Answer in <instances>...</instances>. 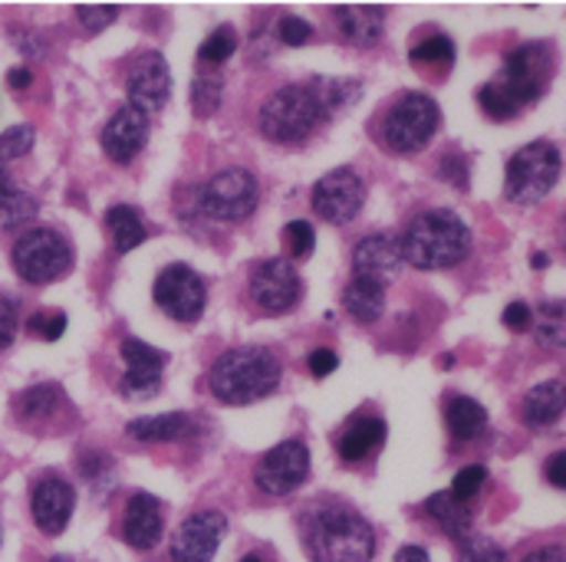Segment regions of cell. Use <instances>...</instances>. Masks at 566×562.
<instances>
[{"label":"cell","instance_id":"cell-1","mask_svg":"<svg viewBox=\"0 0 566 562\" xmlns=\"http://www.w3.org/2000/svg\"><path fill=\"white\" fill-rule=\"evenodd\" d=\"M551 73H554L551 46L547 43H521L517 50L507 53L501 76L491 79L488 86H481L478 103L497 123L514 119L524 106H531L544 96Z\"/></svg>","mask_w":566,"mask_h":562},{"label":"cell","instance_id":"cell-2","mask_svg":"<svg viewBox=\"0 0 566 562\" xmlns=\"http://www.w3.org/2000/svg\"><path fill=\"white\" fill-rule=\"evenodd\" d=\"M303 540L313 562H373L376 556L373 527L343 503H323L313 510Z\"/></svg>","mask_w":566,"mask_h":562},{"label":"cell","instance_id":"cell-3","mask_svg":"<svg viewBox=\"0 0 566 562\" xmlns=\"http://www.w3.org/2000/svg\"><path fill=\"white\" fill-rule=\"evenodd\" d=\"M399 244H402L406 264L419 271H444V267L461 264L471 254V231L454 211L434 208V211L419 214L406 227Z\"/></svg>","mask_w":566,"mask_h":562},{"label":"cell","instance_id":"cell-4","mask_svg":"<svg viewBox=\"0 0 566 562\" xmlns=\"http://www.w3.org/2000/svg\"><path fill=\"white\" fill-rule=\"evenodd\" d=\"M281 385V362L271 349L244 346L224 352L211 365V392L224 405H251Z\"/></svg>","mask_w":566,"mask_h":562},{"label":"cell","instance_id":"cell-5","mask_svg":"<svg viewBox=\"0 0 566 562\" xmlns=\"http://www.w3.org/2000/svg\"><path fill=\"white\" fill-rule=\"evenodd\" d=\"M323 119V109H319V99L313 93V86H283L274 96H268V103L261 106V132L271 141H290L306 139Z\"/></svg>","mask_w":566,"mask_h":562},{"label":"cell","instance_id":"cell-6","mask_svg":"<svg viewBox=\"0 0 566 562\" xmlns=\"http://www.w3.org/2000/svg\"><path fill=\"white\" fill-rule=\"evenodd\" d=\"M560 178V148L554 141H531L507 161L504 194L514 204H537Z\"/></svg>","mask_w":566,"mask_h":562},{"label":"cell","instance_id":"cell-7","mask_svg":"<svg viewBox=\"0 0 566 562\" xmlns=\"http://www.w3.org/2000/svg\"><path fill=\"white\" fill-rule=\"evenodd\" d=\"M438 129V106L424 93H406L382 119V141L399 155H416Z\"/></svg>","mask_w":566,"mask_h":562},{"label":"cell","instance_id":"cell-8","mask_svg":"<svg viewBox=\"0 0 566 562\" xmlns=\"http://www.w3.org/2000/svg\"><path fill=\"white\" fill-rule=\"evenodd\" d=\"M73 267V251L63 234L50 227H33L13 244V271L27 283L60 280Z\"/></svg>","mask_w":566,"mask_h":562},{"label":"cell","instance_id":"cell-9","mask_svg":"<svg viewBox=\"0 0 566 562\" xmlns=\"http://www.w3.org/2000/svg\"><path fill=\"white\" fill-rule=\"evenodd\" d=\"M198 198H201V211H205L211 221L238 224V221H244L248 214H254L258 198H261V188H258V178H254L248 168H224V171H218V174L201 188Z\"/></svg>","mask_w":566,"mask_h":562},{"label":"cell","instance_id":"cell-10","mask_svg":"<svg viewBox=\"0 0 566 562\" xmlns=\"http://www.w3.org/2000/svg\"><path fill=\"white\" fill-rule=\"evenodd\" d=\"M366 204V184L356 168H336L313 188V211L326 224H349Z\"/></svg>","mask_w":566,"mask_h":562},{"label":"cell","instance_id":"cell-11","mask_svg":"<svg viewBox=\"0 0 566 562\" xmlns=\"http://www.w3.org/2000/svg\"><path fill=\"white\" fill-rule=\"evenodd\" d=\"M151 296H155L158 309H165L178 322H195L205 312V303H208L205 280L185 264H171L168 271H161Z\"/></svg>","mask_w":566,"mask_h":562},{"label":"cell","instance_id":"cell-12","mask_svg":"<svg viewBox=\"0 0 566 562\" xmlns=\"http://www.w3.org/2000/svg\"><path fill=\"white\" fill-rule=\"evenodd\" d=\"M306 477H310V450L303 441H283L274 450H268L254 467L258 487L271 497L293 494Z\"/></svg>","mask_w":566,"mask_h":562},{"label":"cell","instance_id":"cell-13","mask_svg":"<svg viewBox=\"0 0 566 562\" xmlns=\"http://www.w3.org/2000/svg\"><path fill=\"white\" fill-rule=\"evenodd\" d=\"M126 93H129V106H136L142 113H158L168 103L171 73H168V63L161 53L148 50V53L136 56L129 79H126Z\"/></svg>","mask_w":566,"mask_h":562},{"label":"cell","instance_id":"cell-14","mask_svg":"<svg viewBox=\"0 0 566 562\" xmlns=\"http://www.w3.org/2000/svg\"><path fill=\"white\" fill-rule=\"evenodd\" d=\"M228 520L218 510H201L195 517H188L175 537H171V556L175 562H211L218 553V543L224 537Z\"/></svg>","mask_w":566,"mask_h":562},{"label":"cell","instance_id":"cell-15","mask_svg":"<svg viewBox=\"0 0 566 562\" xmlns=\"http://www.w3.org/2000/svg\"><path fill=\"white\" fill-rule=\"evenodd\" d=\"M251 299L264 312H286L300 299V277L290 261H264L251 277Z\"/></svg>","mask_w":566,"mask_h":562},{"label":"cell","instance_id":"cell-16","mask_svg":"<svg viewBox=\"0 0 566 562\" xmlns=\"http://www.w3.org/2000/svg\"><path fill=\"white\" fill-rule=\"evenodd\" d=\"M123 359H126V379L119 385L123 395L151 399L161 389V372L168 365V356L142 339H123Z\"/></svg>","mask_w":566,"mask_h":562},{"label":"cell","instance_id":"cell-17","mask_svg":"<svg viewBox=\"0 0 566 562\" xmlns=\"http://www.w3.org/2000/svg\"><path fill=\"white\" fill-rule=\"evenodd\" d=\"M73 503H76V494L66 480L60 477H43L36 487H33V497H30V510H33V520L36 527L46 533V537H60L73 517Z\"/></svg>","mask_w":566,"mask_h":562},{"label":"cell","instance_id":"cell-18","mask_svg":"<svg viewBox=\"0 0 566 562\" xmlns=\"http://www.w3.org/2000/svg\"><path fill=\"white\" fill-rule=\"evenodd\" d=\"M406 257H402V244L396 234H369L356 244L353 251V271L359 277H373V280H392L402 271Z\"/></svg>","mask_w":566,"mask_h":562},{"label":"cell","instance_id":"cell-19","mask_svg":"<svg viewBox=\"0 0 566 562\" xmlns=\"http://www.w3.org/2000/svg\"><path fill=\"white\" fill-rule=\"evenodd\" d=\"M145 139H148V116L136 106H123L103 129V151L113 161L129 165L142 151Z\"/></svg>","mask_w":566,"mask_h":562},{"label":"cell","instance_id":"cell-20","mask_svg":"<svg viewBox=\"0 0 566 562\" xmlns=\"http://www.w3.org/2000/svg\"><path fill=\"white\" fill-rule=\"evenodd\" d=\"M161 503L151 494H136L126 503V517H123V540L133 550H151L161 540Z\"/></svg>","mask_w":566,"mask_h":562},{"label":"cell","instance_id":"cell-21","mask_svg":"<svg viewBox=\"0 0 566 562\" xmlns=\"http://www.w3.org/2000/svg\"><path fill=\"white\" fill-rule=\"evenodd\" d=\"M386 441V422L382 418H373V415H359L346 424V431L339 434L336 441V450H339V460L346 464H363L366 457H373Z\"/></svg>","mask_w":566,"mask_h":562},{"label":"cell","instance_id":"cell-22","mask_svg":"<svg viewBox=\"0 0 566 562\" xmlns=\"http://www.w3.org/2000/svg\"><path fill=\"white\" fill-rule=\"evenodd\" d=\"M566 412V382L551 379L534 385L521 402V418L531 427H551Z\"/></svg>","mask_w":566,"mask_h":562},{"label":"cell","instance_id":"cell-23","mask_svg":"<svg viewBox=\"0 0 566 562\" xmlns=\"http://www.w3.org/2000/svg\"><path fill=\"white\" fill-rule=\"evenodd\" d=\"M343 306L349 309L353 319L376 322L386 306V283L353 274V280L346 283V293H343Z\"/></svg>","mask_w":566,"mask_h":562},{"label":"cell","instance_id":"cell-24","mask_svg":"<svg viewBox=\"0 0 566 562\" xmlns=\"http://www.w3.org/2000/svg\"><path fill=\"white\" fill-rule=\"evenodd\" d=\"M333 17H336L343 36L359 46H369L382 36V23H386L382 7H336Z\"/></svg>","mask_w":566,"mask_h":562},{"label":"cell","instance_id":"cell-25","mask_svg":"<svg viewBox=\"0 0 566 562\" xmlns=\"http://www.w3.org/2000/svg\"><path fill=\"white\" fill-rule=\"evenodd\" d=\"M424 510H428V517L448 533V537H454V540H464V537H471V507L464 503V500H458L451 490H441V494H431L428 497V503H424Z\"/></svg>","mask_w":566,"mask_h":562},{"label":"cell","instance_id":"cell-26","mask_svg":"<svg viewBox=\"0 0 566 562\" xmlns=\"http://www.w3.org/2000/svg\"><path fill=\"white\" fill-rule=\"evenodd\" d=\"M444 424H448L451 437L474 441L484 431V424H488V412H484V405H478L468 395H451L444 402Z\"/></svg>","mask_w":566,"mask_h":562},{"label":"cell","instance_id":"cell-27","mask_svg":"<svg viewBox=\"0 0 566 562\" xmlns=\"http://www.w3.org/2000/svg\"><path fill=\"white\" fill-rule=\"evenodd\" d=\"M191 418L185 412H168V415H151V418H136L129 424V434L136 441H178L191 434Z\"/></svg>","mask_w":566,"mask_h":562},{"label":"cell","instance_id":"cell-28","mask_svg":"<svg viewBox=\"0 0 566 562\" xmlns=\"http://www.w3.org/2000/svg\"><path fill=\"white\" fill-rule=\"evenodd\" d=\"M106 227L116 241V251L119 254H129L136 251L142 241H145V224H142L139 211L129 208V204H116L106 211Z\"/></svg>","mask_w":566,"mask_h":562},{"label":"cell","instance_id":"cell-29","mask_svg":"<svg viewBox=\"0 0 566 562\" xmlns=\"http://www.w3.org/2000/svg\"><path fill=\"white\" fill-rule=\"evenodd\" d=\"M534 332L544 346L551 349H566V299H551L537 309L534 316Z\"/></svg>","mask_w":566,"mask_h":562},{"label":"cell","instance_id":"cell-30","mask_svg":"<svg viewBox=\"0 0 566 562\" xmlns=\"http://www.w3.org/2000/svg\"><path fill=\"white\" fill-rule=\"evenodd\" d=\"M313 93L319 99L323 116H329V113H339L349 103H356L363 96V86L356 79H316L313 83Z\"/></svg>","mask_w":566,"mask_h":562},{"label":"cell","instance_id":"cell-31","mask_svg":"<svg viewBox=\"0 0 566 562\" xmlns=\"http://www.w3.org/2000/svg\"><path fill=\"white\" fill-rule=\"evenodd\" d=\"M60 402H63V392L56 385H36V389H27L17 399V412L27 422H43L60 409Z\"/></svg>","mask_w":566,"mask_h":562},{"label":"cell","instance_id":"cell-32","mask_svg":"<svg viewBox=\"0 0 566 562\" xmlns=\"http://www.w3.org/2000/svg\"><path fill=\"white\" fill-rule=\"evenodd\" d=\"M221 96H224L221 76H218L211 66H205V70L195 76V83H191V106L198 109V116H211V113L221 106Z\"/></svg>","mask_w":566,"mask_h":562},{"label":"cell","instance_id":"cell-33","mask_svg":"<svg viewBox=\"0 0 566 562\" xmlns=\"http://www.w3.org/2000/svg\"><path fill=\"white\" fill-rule=\"evenodd\" d=\"M412 63L416 66H431V70H448L454 63V43L441 33L422 40L416 50H412Z\"/></svg>","mask_w":566,"mask_h":562},{"label":"cell","instance_id":"cell-34","mask_svg":"<svg viewBox=\"0 0 566 562\" xmlns=\"http://www.w3.org/2000/svg\"><path fill=\"white\" fill-rule=\"evenodd\" d=\"M283 247L293 261H306L316 247V231L310 221H290L283 227Z\"/></svg>","mask_w":566,"mask_h":562},{"label":"cell","instance_id":"cell-35","mask_svg":"<svg viewBox=\"0 0 566 562\" xmlns=\"http://www.w3.org/2000/svg\"><path fill=\"white\" fill-rule=\"evenodd\" d=\"M238 50V36L231 30H214L201 46H198V60L205 66H214V63H224L228 56H234Z\"/></svg>","mask_w":566,"mask_h":562},{"label":"cell","instance_id":"cell-36","mask_svg":"<svg viewBox=\"0 0 566 562\" xmlns=\"http://www.w3.org/2000/svg\"><path fill=\"white\" fill-rule=\"evenodd\" d=\"M458 562H507V556L488 537H464L458 550Z\"/></svg>","mask_w":566,"mask_h":562},{"label":"cell","instance_id":"cell-37","mask_svg":"<svg viewBox=\"0 0 566 562\" xmlns=\"http://www.w3.org/2000/svg\"><path fill=\"white\" fill-rule=\"evenodd\" d=\"M33 214H36V201L30 194H23V191H13V198L0 208V227L13 231L23 221H30Z\"/></svg>","mask_w":566,"mask_h":562},{"label":"cell","instance_id":"cell-38","mask_svg":"<svg viewBox=\"0 0 566 562\" xmlns=\"http://www.w3.org/2000/svg\"><path fill=\"white\" fill-rule=\"evenodd\" d=\"M27 329H30L33 336H40V339H46V342H56V339L66 332V316L56 312V309H43V312H33V316H30Z\"/></svg>","mask_w":566,"mask_h":562},{"label":"cell","instance_id":"cell-39","mask_svg":"<svg viewBox=\"0 0 566 562\" xmlns=\"http://www.w3.org/2000/svg\"><path fill=\"white\" fill-rule=\"evenodd\" d=\"M484 480H488V470H484L481 464H471V467L458 470V477L451 480V494H454L458 500L468 503V500H474V497L481 494Z\"/></svg>","mask_w":566,"mask_h":562},{"label":"cell","instance_id":"cell-40","mask_svg":"<svg viewBox=\"0 0 566 562\" xmlns=\"http://www.w3.org/2000/svg\"><path fill=\"white\" fill-rule=\"evenodd\" d=\"M33 148V129L30 126H13L0 136V161L20 158Z\"/></svg>","mask_w":566,"mask_h":562},{"label":"cell","instance_id":"cell-41","mask_svg":"<svg viewBox=\"0 0 566 562\" xmlns=\"http://www.w3.org/2000/svg\"><path fill=\"white\" fill-rule=\"evenodd\" d=\"M277 36H281V43H286V46H300V43H306L313 36V26L306 20L286 13V17H281V23H277Z\"/></svg>","mask_w":566,"mask_h":562},{"label":"cell","instance_id":"cell-42","mask_svg":"<svg viewBox=\"0 0 566 562\" xmlns=\"http://www.w3.org/2000/svg\"><path fill=\"white\" fill-rule=\"evenodd\" d=\"M76 17L86 30H106L116 17H119V7H76Z\"/></svg>","mask_w":566,"mask_h":562},{"label":"cell","instance_id":"cell-43","mask_svg":"<svg viewBox=\"0 0 566 562\" xmlns=\"http://www.w3.org/2000/svg\"><path fill=\"white\" fill-rule=\"evenodd\" d=\"M17 336V306L0 296V349H7Z\"/></svg>","mask_w":566,"mask_h":562},{"label":"cell","instance_id":"cell-44","mask_svg":"<svg viewBox=\"0 0 566 562\" xmlns=\"http://www.w3.org/2000/svg\"><path fill=\"white\" fill-rule=\"evenodd\" d=\"M531 322H534V312H531L527 303H511V306L504 309V326H507V329L524 332V329H531Z\"/></svg>","mask_w":566,"mask_h":562},{"label":"cell","instance_id":"cell-45","mask_svg":"<svg viewBox=\"0 0 566 562\" xmlns=\"http://www.w3.org/2000/svg\"><path fill=\"white\" fill-rule=\"evenodd\" d=\"M310 372L316 375V379H326V375H333L336 372V365H339V356L336 352H329V349H316V352H310Z\"/></svg>","mask_w":566,"mask_h":562},{"label":"cell","instance_id":"cell-46","mask_svg":"<svg viewBox=\"0 0 566 562\" xmlns=\"http://www.w3.org/2000/svg\"><path fill=\"white\" fill-rule=\"evenodd\" d=\"M544 477H547V484H551V487L566 490V450H557V454H551V457H547V464H544Z\"/></svg>","mask_w":566,"mask_h":562},{"label":"cell","instance_id":"cell-47","mask_svg":"<svg viewBox=\"0 0 566 562\" xmlns=\"http://www.w3.org/2000/svg\"><path fill=\"white\" fill-rule=\"evenodd\" d=\"M441 174H444L448 181H454L458 188H468V161H464V158L444 155V158H441Z\"/></svg>","mask_w":566,"mask_h":562},{"label":"cell","instance_id":"cell-48","mask_svg":"<svg viewBox=\"0 0 566 562\" xmlns=\"http://www.w3.org/2000/svg\"><path fill=\"white\" fill-rule=\"evenodd\" d=\"M521 562H566L564 547H541L534 553H527Z\"/></svg>","mask_w":566,"mask_h":562},{"label":"cell","instance_id":"cell-49","mask_svg":"<svg viewBox=\"0 0 566 562\" xmlns=\"http://www.w3.org/2000/svg\"><path fill=\"white\" fill-rule=\"evenodd\" d=\"M30 79H33V76H30V70H23V66H17V70H10V73H7V83H10L13 89H27V86H30Z\"/></svg>","mask_w":566,"mask_h":562},{"label":"cell","instance_id":"cell-50","mask_svg":"<svg viewBox=\"0 0 566 562\" xmlns=\"http://www.w3.org/2000/svg\"><path fill=\"white\" fill-rule=\"evenodd\" d=\"M396 562H428V553H424L422 547H402L396 553Z\"/></svg>","mask_w":566,"mask_h":562},{"label":"cell","instance_id":"cell-51","mask_svg":"<svg viewBox=\"0 0 566 562\" xmlns=\"http://www.w3.org/2000/svg\"><path fill=\"white\" fill-rule=\"evenodd\" d=\"M13 191H17V188L10 184V174H7V171H3V165H0V208L13 198Z\"/></svg>","mask_w":566,"mask_h":562},{"label":"cell","instance_id":"cell-52","mask_svg":"<svg viewBox=\"0 0 566 562\" xmlns=\"http://www.w3.org/2000/svg\"><path fill=\"white\" fill-rule=\"evenodd\" d=\"M534 267H547V254H534Z\"/></svg>","mask_w":566,"mask_h":562},{"label":"cell","instance_id":"cell-53","mask_svg":"<svg viewBox=\"0 0 566 562\" xmlns=\"http://www.w3.org/2000/svg\"><path fill=\"white\" fill-rule=\"evenodd\" d=\"M241 562H261V556H244Z\"/></svg>","mask_w":566,"mask_h":562},{"label":"cell","instance_id":"cell-54","mask_svg":"<svg viewBox=\"0 0 566 562\" xmlns=\"http://www.w3.org/2000/svg\"><path fill=\"white\" fill-rule=\"evenodd\" d=\"M50 562H70V560H66V556H53V560H50Z\"/></svg>","mask_w":566,"mask_h":562}]
</instances>
